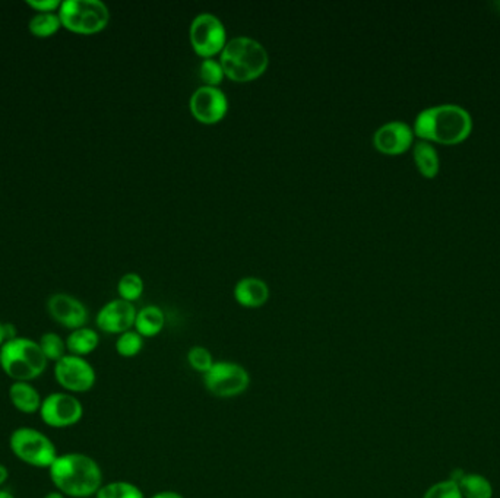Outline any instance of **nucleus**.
Masks as SVG:
<instances>
[{"label": "nucleus", "mask_w": 500, "mask_h": 498, "mask_svg": "<svg viewBox=\"0 0 500 498\" xmlns=\"http://www.w3.org/2000/svg\"><path fill=\"white\" fill-rule=\"evenodd\" d=\"M49 472L53 486L65 497H93L103 486L100 465L88 454L77 452L59 454Z\"/></svg>", "instance_id": "1"}, {"label": "nucleus", "mask_w": 500, "mask_h": 498, "mask_svg": "<svg viewBox=\"0 0 500 498\" xmlns=\"http://www.w3.org/2000/svg\"><path fill=\"white\" fill-rule=\"evenodd\" d=\"M412 130L423 141L458 145L471 135L472 119L460 105H435L417 114Z\"/></svg>", "instance_id": "2"}, {"label": "nucleus", "mask_w": 500, "mask_h": 498, "mask_svg": "<svg viewBox=\"0 0 500 498\" xmlns=\"http://www.w3.org/2000/svg\"><path fill=\"white\" fill-rule=\"evenodd\" d=\"M222 69L227 77L238 82L261 77L267 69V48L252 37L238 36L227 41L221 50Z\"/></svg>", "instance_id": "3"}, {"label": "nucleus", "mask_w": 500, "mask_h": 498, "mask_svg": "<svg viewBox=\"0 0 500 498\" xmlns=\"http://www.w3.org/2000/svg\"><path fill=\"white\" fill-rule=\"evenodd\" d=\"M49 366L38 342L15 337L0 348V369L13 382H29L40 378Z\"/></svg>", "instance_id": "4"}, {"label": "nucleus", "mask_w": 500, "mask_h": 498, "mask_svg": "<svg viewBox=\"0 0 500 498\" xmlns=\"http://www.w3.org/2000/svg\"><path fill=\"white\" fill-rule=\"evenodd\" d=\"M57 15L63 29L82 36L100 32L110 21L109 8L101 0H65Z\"/></svg>", "instance_id": "5"}, {"label": "nucleus", "mask_w": 500, "mask_h": 498, "mask_svg": "<svg viewBox=\"0 0 500 498\" xmlns=\"http://www.w3.org/2000/svg\"><path fill=\"white\" fill-rule=\"evenodd\" d=\"M9 446L21 462L38 469H49L59 456L56 444L45 433L31 427L13 430L9 437Z\"/></svg>", "instance_id": "6"}, {"label": "nucleus", "mask_w": 500, "mask_h": 498, "mask_svg": "<svg viewBox=\"0 0 500 498\" xmlns=\"http://www.w3.org/2000/svg\"><path fill=\"white\" fill-rule=\"evenodd\" d=\"M206 389L217 398H234L245 394L250 385V376L238 362H214L212 369L204 376Z\"/></svg>", "instance_id": "7"}, {"label": "nucleus", "mask_w": 500, "mask_h": 498, "mask_svg": "<svg viewBox=\"0 0 500 498\" xmlns=\"http://www.w3.org/2000/svg\"><path fill=\"white\" fill-rule=\"evenodd\" d=\"M84 417V406L75 394L68 392L50 394L43 399L41 421L52 428H69L77 426Z\"/></svg>", "instance_id": "8"}, {"label": "nucleus", "mask_w": 500, "mask_h": 498, "mask_svg": "<svg viewBox=\"0 0 500 498\" xmlns=\"http://www.w3.org/2000/svg\"><path fill=\"white\" fill-rule=\"evenodd\" d=\"M190 43L195 52L204 57H212L221 52L227 43L226 27L214 13L202 12L190 24Z\"/></svg>", "instance_id": "9"}, {"label": "nucleus", "mask_w": 500, "mask_h": 498, "mask_svg": "<svg viewBox=\"0 0 500 498\" xmlns=\"http://www.w3.org/2000/svg\"><path fill=\"white\" fill-rule=\"evenodd\" d=\"M54 378L57 385L68 394H87L93 389L97 380L96 369L84 357L65 355L54 364Z\"/></svg>", "instance_id": "10"}, {"label": "nucleus", "mask_w": 500, "mask_h": 498, "mask_svg": "<svg viewBox=\"0 0 500 498\" xmlns=\"http://www.w3.org/2000/svg\"><path fill=\"white\" fill-rule=\"evenodd\" d=\"M189 107L192 114L202 123H215L226 116L229 100L218 87L202 85L190 96Z\"/></svg>", "instance_id": "11"}, {"label": "nucleus", "mask_w": 500, "mask_h": 498, "mask_svg": "<svg viewBox=\"0 0 500 498\" xmlns=\"http://www.w3.org/2000/svg\"><path fill=\"white\" fill-rule=\"evenodd\" d=\"M137 314L134 303L117 298L101 307L96 321H97L98 329L103 330L105 334L121 335L135 326Z\"/></svg>", "instance_id": "12"}, {"label": "nucleus", "mask_w": 500, "mask_h": 498, "mask_svg": "<svg viewBox=\"0 0 500 498\" xmlns=\"http://www.w3.org/2000/svg\"><path fill=\"white\" fill-rule=\"evenodd\" d=\"M50 318L68 329L85 328L88 321V310L79 300L68 294H53L47 302Z\"/></svg>", "instance_id": "13"}, {"label": "nucleus", "mask_w": 500, "mask_h": 498, "mask_svg": "<svg viewBox=\"0 0 500 498\" xmlns=\"http://www.w3.org/2000/svg\"><path fill=\"white\" fill-rule=\"evenodd\" d=\"M414 139V130L407 123L396 120L385 123L373 135V144L379 153L401 155L408 151Z\"/></svg>", "instance_id": "14"}, {"label": "nucleus", "mask_w": 500, "mask_h": 498, "mask_svg": "<svg viewBox=\"0 0 500 498\" xmlns=\"http://www.w3.org/2000/svg\"><path fill=\"white\" fill-rule=\"evenodd\" d=\"M234 297L245 307H261L270 297V288L261 278H242L234 286Z\"/></svg>", "instance_id": "15"}, {"label": "nucleus", "mask_w": 500, "mask_h": 498, "mask_svg": "<svg viewBox=\"0 0 500 498\" xmlns=\"http://www.w3.org/2000/svg\"><path fill=\"white\" fill-rule=\"evenodd\" d=\"M9 399L15 410L22 414L40 412L41 394L29 382H13L9 387Z\"/></svg>", "instance_id": "16"}, {"label": "nucleus", "mask_w": 500, "mask_h": 498, "mask_svg": "<svg viewBox=\"0 0 500 498\" xmlns=\"http://www.w3.org/2000/svg\"><path fill=\"white\" fill-rule=\"evenodd\" d=\"M452 481L460 486L461 494L464 498H492L493 486L486 477L480 474H467L462 469L452 472Z\"/></svg>", "instance_id": "17"}, {"label": "nucleus", "mask_w": 500, "mask_h": 498, "mask_svg": "<svg viewBox=\"0 0 500 498\" xmlns=\"http://www.w3.org/2000/svg\"><path fill=\"white\" fill-rule=\"evenodd\" d=\"M98 344H100V336L96 330L89 329V328L72 330L66 337L68 353L77 355V357H85V355L94 353L97 350Z\"/></svg>", "instance_id": "18"}, {"label": "nucleus", "mask_w": 500, "mask_h": 498, "mask_svg": "<svg viewBox=\"0 0 500 498\" xmlns=\"http://www.w3.org/2000/svg\"><path fill=\"white\" fill-rule=\"evenodd\" d=\"M164 321H166V316L160 307L146 305L138 311L135 328H137L138 334L141 335L142 337L155 336L164 328Z\"/></svg>", "instance_id": "19"}, {"label": "nucleus", "mask_w": 500, "mask_h": 498, "mask_svg": "<svg viewBox=\"0 0 500 498\" xmlns=\"http://www.w3.org/2000/svg\"><path fill=\"white\" fill-rule=\"evenodd\" d=\"M414 162L421 176L426 178H435L439 173V155L435 146L428 141H419L414 145Z\"/></svg>", "instance_id": "20"}, {"label": "nucleus", "mask_w": 500, "mask_h": 498, "mask_svg": "<svg viewBox=\"0 0 500 498\" xmlns=\"http://www.w3.org/2000/svg\"><path fill=\"white\" fill-rule=\"evenodd\" d=\"M62 29L57 13H37L31 18L29 29L37 38H49Z\"/></svg>", "instance_id": "21"}, {"label": "nucleus", "mask_w": 500, "mask_h": 498, "mask_svg": "<svg viewBox=\"0 0 500 498\" xmlns=\"http://www.w3.org/2000/svg\"><path fill=\"white\" fill-rule=\"evenodd\" d=\"M97 498H146L132 482L114 481L101 486Z\"/></svg>", "instance_id": "22"}, {"label": "nucleus", "mask_w": 500, "mask_h": 498, "mask_svg": "<svg viewBox=\"0 0 500 498\" xmlns=\"http://www.w3.org/2000/svg\"><path fill=\"white\" fill-rule=\"evenodd\" d=\"M38 345H40L41 351L45 353V357L47 358V361L54 362V364L57 361H61L62 358L65 357V355H68L66 341H63L54 332H47V334L43 335L40 337V341H38Z\"/></svg>", "instance_id": "23"}, {"label": "nucleus", "mask_w": 500, "mask_h": 498, "mask_svg": "<svg viewBox=\"0 0 500 498\" xmlns=\"http://www.w3.org/2000/svg\"><path fill=\"white\" fill-rule=\"evenodd\" d=\"M117 291H119L121 300L130 303L135 302L144 293V281L138 273H126L117 284Z\"/></svg>", "instance_id": "24"}, {"label": "nucleus", "mask_w": 500, "mask_h": 498, "mask_svg": "<svg viewBox=\"0 0 500 498\" xmlns=\"http://www.w3.org/2000/svg\"><path fill=\"white\" fill-rule=\"evenodd\" d=\"M142 346H144V337L138 334L137 330H128L117 337L116 351L121 357H137L138 353H141Z\"/></svg>", "instance_id": "25"}, {"label": "nucleus", "mask_w": 500, "mask_h": 498, "mask_svg": "<svg viewBox=\"0 0 500 498\" xmlns=\"http://www.w3.org/2000/svg\"><path fill=\"white\" fill-rule=\"evenodd\" d=\"M188 361H189L190 367L195 371H198V373H202L204 376L214 366L212 353L206 350V348H204V346H194L188 353Z\"/></svg>", "instance_id": "26"}, {"label": "nucleus", "mask_w": 500, "mask_h": 498, "mask_svg": "<svg viewBox=\"0 0 500 498\" xmlns=\"http://www.w3.org/2000/svg\"><path fill=\"white\" fill-rule=\"evenodd\" d=\"M199 73L202 79L205 80L206 85L217 87L224 78V69H222L221 62L215 61L212 57H205L199 66Z\"/></svg>", "instance_id": "27"}, {"label": "nucleus", "mask_w": 500, "mask_h": 498, "mask_svg": "<svg viewBox=\"0 0 500 498\" xmlns=\"http://www.w3.org/2000/svg\"><path fill=\"white\" fill-rule=\"evenodd\" d=\"M423 498H464L461 494L460 486L455 481L446 479L430 486Z\"/></svg>", "instance_id": "28"}, {"label": "nucleus", "mask_w": 500, "mask_h": 498, "mask_svg": "<svg viewBox=\"0 0 500 498\" xmlns=\"http://www.w3.org/2000/svg\"><path fill=\"white\" fill-rule=\"evenodd\" d=\"M27 4L37 11V13H54V11H59L61 8L62 2L59 0H29Z\"/></svg>", "instance_id": "29"}, {"label": "nucleus", "mask_w": 500, "mask_h": 498, "mask_svg": "<svg viewBox=\"0 0 500 498\" xmlns=\"http://www.w3.org/2000/svg\"><path fill=\"white\" fill-rule=\"evenodd\" d=\"M18 337L17 328L12 323H4L0 321V348L8 341H12Z\"/></svg>", "instance_id": "30"}, {"label": "nucleus", "mask_w": 500, "mask_h": 498, "mask_svg": "<svg viewBox=\"0 0 500 498\" xmlns=\"http://www.w3.org/2000/svg\"><path fill=\"white\" fill-rule=\"evenodd\" d=\"M9 479V469L4 463H0V490H2V486L8 482Z\"/></svg>", "instance_id": "31"}, {"label": "nucleus", "mask_w": 500, "mask_h": 498, "mask_svg": "<svg viewBox=\"0 0 500 498\" xmlns=\"http://www.w3.org/2000/svg\"><path fill=\"white\" fill-rule=\"evenodd\" d=\"M151 498H183V495L179 494L176 491H162V493H158Z\"/></svg>", "instance_id": "32"}, {"label": "nucleus", "mask_w": 500, "mask_h": 498, "mask_svg": "<svg viewBox=\"0 0 500 498\" xmlns=\"http://www.w3.org/2000/svg\"><path fill=\"white\" fill-rule=\"evenodd\" d=\"M45 498H66L65 495L59 493V491H52L49 494H46Z\"/></svg>", "instance_id": "33"}, {"label": "nucleus", "mask_w": 500, "mask_h": 498, "mask_svg": "<svg viewBox=\"0 0 500 498\" xmlns=\"http://www.w3.org/2000/svg\"><path fill=\"white\" fill-rule=\"evenodd\" d=\"M0 498H17L12 493H9L6 490H0Z\"/></svg>", "instance_id": "34"}]
</instances>
